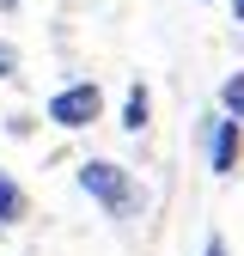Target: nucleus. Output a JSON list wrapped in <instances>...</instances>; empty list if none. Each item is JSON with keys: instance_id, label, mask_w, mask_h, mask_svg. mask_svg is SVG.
<instances>
[{"instance_id": "nucleus-8", "label": "nucleus", "mask_w": 244, "mask_h": 256, "mask_svg": "<svg viewBox=\"0 0 244 256\" xmlns=\"http://www.w3.org/2000/svg\"><path fill=\"white\" fill-rule=\"evenodd\" d=\"M202 256H232V250H226V238H208V250H202Z\"/></svg>"}, {"instance_id": "nucleus-4", "label": "nucleus", "mask_w": 244, "mask_h": 256, "mask_svg": "<svg viewBox=\"0 0 244 256\" xmlns=\"http://www.w3.org/2000/svg\"><path fill=\"white\" fill-rule=\"evenodd\" d=\"M146 116H152V92H146V86H134L128 98H122V128H128V134H140Z\"/></svg>"}, {"instance_id": "nucleus-9", "label": "nucleus", "mask_w": 244, "mask_h": 256, "mask_svg": "<svg viewBox=\"0 0 244 256\" xmlns=\"http://www.w3.org/2000/svg\"><path fill=\"white\" fill-rule=\"evenodd\" d=\"M232 18H238V24H244V0H232Z\"/></svg>"}, {"instance_id": "nucleus-6", "label": "nucleus", "mask_w": 244, "mask_h": 256, "mask_svg": "<svg viewBox=\"0 0 244 256\" xmlns=\"http://www.w3.org/2000/svg\"><path fill=\"white\" fill-rule=\"evenodd\" d=\"M220 104H226V110H232V116L244 122V74H232V80L220 86Z\"/></svg>"}, {"instance_id": "nucleus-2", "label": "nucleus", "mask_w": 244, "mask_h": 256, "mask_svg": "<svg viewBox=\"0 0 244 256\" xmlns=\"http://www.w3.org/2000/svg\"><path fill=\"white\" fill-rule=\"evenodd\" d=\"M98 116H104V86H92V80L61 86L49 98V122H61V128H92Z\"/></svg>"}, {"instance_id": "nucleus-3", "label": "nucleus", "mask_w": 244, "mask_h": 256, "mask_svg": "<svg viewBox=\"0 0 244 256\" xmlns=\"http://www.w3.org/2000/svg\"><path fill=\"white\" fill-rule=\"evenodd\" d=\"M238 116H214V128H208V165H214V177H232L238 171Z\"/></svg>"}, {"instance_id": "nucleus-1", "label": "nucleus", "mask_w": 244, "mask_h": 256, "mask_svg": "<svg viewBox=\"0 0 244 256\" xmlns=\"http://www.w3.org/2000/svg\"><path fill=\"white\" fill-rule=\"evenodd\" d=\"M80 189H86L110 220H134V214L146 208V189L122 171V165H110V158H86V165H80Z\"/></svg>"}, {"instance_id": "nucleus-5", "label": "nucleus", "mask_w": 244, "mask_h": 256, "mask_svg": "<svg viewBox=\"0 0 244 256\" xmlns=\"http://www.w3.org/2000/svg\"><path fill=\"white\" fill-rule=\"evenodd\" d=\"M18 220H24V189L0 171V226H18Z\"/></svg>"}, {"instance_id": "nucleus-7", "label": "nucleus", "mask_w": 244, "mask_h": 256, "mask_svg": "<svg viewBox=\"0 0 244 256\" xmlns=\"http://www.w3.org/2000/svg\"><path fill=\"white\" fill-rule=\"evenodd\" d=\"M12 74H18V43L0 37V80H12Z\"/></svg>"}]
</instances>
